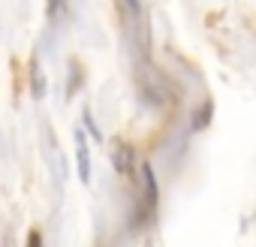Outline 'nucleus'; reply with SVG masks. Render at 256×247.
Listing matches in <instances>:
<instances>
[{
    "label": "nucleus",
    "mask_w": 256,
    "mask_h": 247,
    "mask_svg": "<svg viewBox=\"0 0 256 247\" xmlns=\"http://www.w3.org/2000/svg\"><path fill=\"white\" fill-rule=\"evenodd\" d=\"M114 169H118L124 178L136 172V148H133V145L118 142V148H114Z\"/></svg>",
    "instance_id": "nucleus-1"
},
{
    "label": "nucleus",
    "mask_w": 256,
    "mask_h": 247,
    "mask_svg": "<svg viewBox=\"0 0 256 247\" xmlns=\"http://www.w3.org/2000/svg\"><path fill=\"white\" fill-rule=\"evenodd\" d=\"M76 148H78V175L88 184L90 181V157H88V145H84V136L82 133H76Z\"/></svg>",
    "instance_id": "nucleus-2"
},
{
    "label": "nucleus",
    "mask_w": 256,
    "mask_h": 247,
    "mask_svg": "<svg viewBox=\"0 0 256 247\" xmlns=\"http://www.w3.org/2000/svg\"><path fill=\"white\" fill-rule=\"evenodd\" d=\"M142 178H145V193H148V208H154L157 205V196H160V190H157V178H154V169L145 163L142 166Z\"/></svg>",
    "instance_id": "nucleus-3"
},
{
    "label": "nucleus",
    "mask_w": 256,
    "mask_h": 247,
    "mask_svg": "<svg viewBox=\"0 0 256 247\" xmlns=\"http://www.w3.org/2000/svg\"><path fill=\"white\" fill-rule=\"evenodd\" d=\"M28 247H42V232H40V229H30V235H28Z\"/></svg>",
    "instance_id": "nucleus-4"
},
{
    "label": "nucleus",
    "mask_w": 256,
    "mask_h": 247,
    "mask_svg": "<svg viewBox=\"0 0 256 247\" xmlns=\"http://www.w3.org/2000/svg\"><path fill=\"white\" fill-rule=\"evenodd\" d=\"M124 6L130 10V12H136V10H139V0H124Z\"/></svg>",
    "instance_id": "nucleus-5"
}]
</instances>
